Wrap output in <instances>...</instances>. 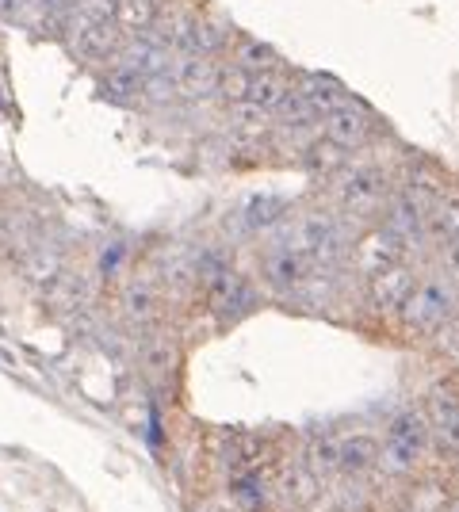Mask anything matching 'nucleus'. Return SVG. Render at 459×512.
<instances>
[{"instance_id":"1","label":"nucleus","mask_w":459,"mask_h":512,"mask_svg":"<svg viewBox=\"0 0 459 512\" xmlns=\"http://www.w3.org/2000/svg\"><path fill=\"white\" fill-rule=\"evenodd\" d=\"M456 310H459L456 283L444 276H429V279H417L410 299L402 302V310H398V321H402L406 333L429 337V333H437L440 325L452 318Z\"/></svg>"},{"instance_id":"2","label":"nucleus","mask_w":459,"mask_h":512,"mask_svg":"<svg viewBox=\"0 0 459 512\" xmlns=\"http://www.w3.org/2000/svg\"><path fill=\"white\" fill-rule=\"evenodd\" d=\"M337 199L349 214H383L391 203V180L379 169H341Z\"/></svg>"},{"instance_id":"3","label":"nucleus","mask_w":459,"mask_h":512,"mask_svg":"<svg viewBox=\"0 0 459 512\" xmlns=\"http://www.w3.org/2000/svg\"><path fill=\"white\" fill-rule=\"evenodd\" d=\"M287 245L310 256L314 264H333L337 256L345 253V230L329 214H306V218L295 222V241H287Z\"/></svg>"},{"instance_id":"4","label":"nucleus","mask_w":459,"mask_h":512,"mask_svg":"<svg viewBox=\"0 0 459 512\" xmlns=\"http://www.w3.org/2000/svg\"><path fill=\"white\" fill-rule=\"evenodd\" d=\"M66 43L73 58H81V62H111L119 54V46L127 43V35L115 20H85L69 23Z\"/></svg>"},{"instance_id":"5","label":"nucleus","mask_w":459,"mask_h":512,"mask_svg":"<svg viewBox=\"0 0 459 512\" xmlns=\"http://www.w3.org/2000/svg\"><path fill=\"white\" fill-rule=\"evenodd\" d=\"M173 77H176V88H180V100H188V104H211V100H219L222 65L215 58H207V54L176 58Z\"/></svg>"},{"instance_id":"6","label":"nucleus","mask_w":459,"mask_h":512,"mask_svg":"<svg viewBox=\"0 0 459 512\" xmlns=\"http://www.w3.org/2000/svg\"><path fill=\"white\" fill-rule=\"evenodd\" d=\"M253 287L245 283V276H238L234 268H215L207 276V306L211 314H219L222 321H234L241 314L253 310Z\"/></svg>"},{"instance_id":"7","label":"nucleus","mask_w":459,"mask_h":512,"mask_svg":"<svg viewBox=\"0 0 459 512\" xmlns=\"http://www.w3.org/2000/svg\"><path fill=\"white\" fill-rule=\"evenodd\" d=\"M425 413H429L433 440L444 451L459 455V390H452V383H437L425 398Z\"/></svg>"},{"instance_id":"8","label":"nucleus","mask_w":459,"mask_h":512,"mask_svg":"<svg viewBox=\"0 0 459 512\" xmlns=\"http://www.w3.org/2000/svg\"><path fill=\"white\" fill-rule=\"evenodd\" d=\"M402 253H406V241L394 234V230H387V226L368 230L360 241H352V264H356L364 276H375V272L398 264Z\"/></svg>"},{"instance_id":"9","label":"nucleus","mask_w":459,"mask_h":512,"mask_svg":"<svg viewBox=\"0 0 459 512\" xmlns=\"http://www.w3.org/2000/svg\"><path fill=\"white\" fill-rule=\"evenodd\" d=\"M375 130V119L368 107H360L356 100L345 107H337V111H329L326 119H322V134H326L329 142H337V146H345V150H360L368 138H372Z\"/></svg>"},{"instance_id":"10","label":"nucleus","mask_w":459,"mask_h":512,"mask_svg":"<svg viewBox=\"0 0 459 512\" xmlns=\"http://www.w3.org/2000/svg\"><path fill=\"white\" fill-rule=\"evenodd\" d=\"M417 287V276L410 264H391V268H383V272H375L368 276V299H372L375 310H383V314H398L402 310V302L410 299V291Z\"/></svg>"},{"instance_id":"11","label":"nucleus","mask_w":459,"mask_h":512,"mask_svg":"<svg viewBox=\"0 0 459 512\" xmlns=\"http://www.w3.org/2000/svg\"><path fill=\"white\" fill-rule=\"evenodd\" d=\"M314 268L318 264L299 253V249H291V245L268 253V260H264V276L272 279V287H280V291H299L303 283H310Z\"/></svg>"},{"instance_id":"12","label":"nucleus","mask_w":459,"mask_h":512,"mask_svg":"<svg viewBox=\"0 0 459 512\" xmlns=\"http://www.w3.org/2000/svg\"><path fill=\"white\" fill-rule=\"evenodd\" d=\"M295 88H299V96H303L306 104L314 107L322 119H326L329 111H337V107L352 104L349 88L341 85L337 77H326V73H299Z\"/></svg>"},{"instance_id":"13","label":"nucleus","mask_w":459,"mask_h":512,"mask_svg":"<svg viewBox=\"0 0 459 512\" xmlns=\"http://www.w3.org/2000/svg\"><path fill=\"white\" fill-rule=\"evenodd\" d=\"M230 62L241 65L245 73H272V69H284V58L276 46L261 43V39H249V35H234L230 43Z\"/></svg>"},{"instance_id":"14","label":"nucleus","mask_w":459,"mask_h":512,"mask_svg":"<svg viewBox=\"0 0 459 512\" xmlns=\"http://www.w3.org/2000/svg\"><path fill=\"white\" fill-rule=\"evenodd\" d=\"M291 77H284V69H272V73H249V92H245V104H257L264 111H276L291 92Z\"/></svg>"},{"instance_id":"15","label":"nucleus","mask_w":459,"mask_h":512,"mask_svg":"<svg viewBox=\"0 0 459 512\" xmlns=\"http://www.w3.org/2000/svg\"><path fill=\"white\" fill-rule=\"evenodd\" d=\"M387 440H398V444H410V448L425 451L429 440H433L429 413L425 409H402V413H394L391 425H387Z\"/></svg>"},{"instance_id":"16","label":"nucleus","mask_w":459,"mask_h":512,"mask_svg":"<svg viewBox=\"0 0 459 512\" xmlns=\"http://www.w3.org/2000/svg\"><path fill=\"white\" fill-rule=\"evenodd\" d=\"M142 85H146L142 73H134V69H127V65L119 62H108L100 92H104V100H111V104H134V100H142Z\"/></svg>"},{"instance_id":"17","label":"nucleus","mask_w":459,"mask_h":512,"mask_svg":"<svg viewBox=\"0 0 459 512\" xmlns=\"http://www.w3.org/2000/svg\"><path fill=\"white\" fill-rule=\"evenodd\" d=\"M161 20V4L157 0H115V23L123 27V35H146L153 23Z\"/></svg>"},{"instance_id":"18","label":"nucleus","mask_w":459,"mask_h":512,"mask_svg":"<svg viewBox=\"0 0 459 512\" xmlns=\"http://www.w3.org/2000/svg\"><path fill=\"white\" fill-rule=\"evenodd\" d=\"M337 444H341V474H364V470H372L379 463V440L368 436V432L345 436Z\"/></svg>"},{"instance_id":"19","label":"nucleus","mask_w":459,"mask_h":512,"mask_svg":"<svg viewBox=\"0 0 459 512\" xmlns=\"http://www.w3.org/2000/svg\"><path fill=\"white\" fill-rule=\"evenodd\" d=\"M303 165L310 172L329 176V172H341L345 165H349V150L337 146V142H329L326 134H322V138H310V142L303 146Z\"/></svg>"},{"instance_id":"20","label":"nucleus","mask_w":459,"mask_h":512,"mask_svg":"<svg viewBox=\"0 0 459 512\" xmlns=\"http://www.w3.org/2000/svg\"><path fill=\"white\" fill-rule=\"evenodd\" d=\"M284 218H287V199H280V195H257V199L245 203V222L253 230H268V226H276Z\"/></svg>"},{"instance_id":"21","label":"nucleus","mask_w":459,"mask_h":512,"mask_svg":"<svg viewBox=\"0 0 459 512\" xmlns=\"http://www.w3.org/2000/svg\"><path fill=\"white\" fill-rule=\"evenodd\" d=\"M306 467L314 470L318 478L337 474V470H341V444H337V440H329V436L310 440V448H306Z\"/></svg>"},{"instance_id":"22","label":"nucleus","mask_w":459,"mask_h":512,"mask_svg":"<svg viewBox=\"0 0 459 512\" xmlns=\"http://www.w3.org/2000/svg\"><path fill=\"white\" fill-rule=\"evenodd\" d=\"M448 505H452L448 493L433 478L417 482L414 490H410V497H406V512H448Z\"/></svg>"},{"instance_id":"23","label":"nucleus","mask_w":459,"mask_h":512,"mask_svg":"<svg viewBox=\"0 0 459 512\" xmlns=\"http://www.w3.org/2000/svg\"><path fill=\"white\" fill-rule=\"evenodd\" d=\"M176 100H180V88H176L173 69H161V73L146 77V85H142V104L165 107V104H176Z\"/></svg>"},{"instance_id":"24","label":"nucleus","mask_w":459,"mask_h":512,"mask_svg":"<svg viewBox=\"0 0 459 512\" xmlns=\"http://www.w3.org/2000/svg\"><path fill=\"white\" fill-rule=\"evenodd\" d=\"M245 92H249V73L241 69V65H222V85H219V100L226 104H241L245 100Z\"/></svg>"},{"instance_id":"25","label":"nucleus","mask_w":459,"mask_h":512,"mask_svg":"<svg viewBox=\"0 0 459 512\" xmlns=\"http://www.w3.org/2000/svg\"><path fill=\"white\" fill-rule=\"evenodd\" d=\"M157 295H153L150 287H131L127 291V314H131L134 321H150L157 318Z\"/></svg>"},{"instance_id":"26","label":"nucleus","mask_w":459,"mask_h":512,"mask_svg":"<svg viewBox=\"0 0 459 512\" xmlns=\"http://www.w3.org/2000/svg\"><path fill=\"white\" fill-rule=\"evenodd\" d=\"M456 463H459V455H456Z\"/></svg>"}]
</instances>
